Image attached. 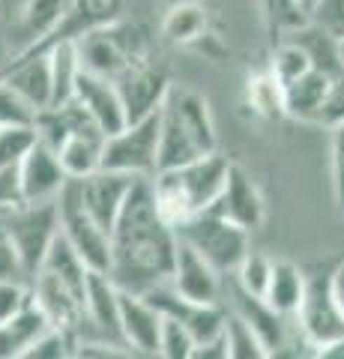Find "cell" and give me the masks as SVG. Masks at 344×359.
I'll return each mask as SVG.
<instances>
[{
    "instance_id": "28",
    "label": "cell",
    "mask_w": 344,
    "mask_h": 359,
    "mask_svg": "<svg viewBox=\"0 0 344 359\" xmlns=\"http://www.w3.org/2000/svg\"><path fill=\"white\" fill-rule=\"evenodd\" d=\"M263 4V13H266V25L275 33L273 39H291L294 33H299L303 27L312 25V15L305 13L296 0H261Z\"/></svg>"
},
{
    "instance_id": "11",
    "label": "cell",
    "mask_w": 344,
    "mask_h": 359,
    "mask_svg": "<svg viewBox=\"0 0 344 359\" xmlns=\"http://www.w3.org/2000/svg\"><path fill=\"white\" fill-rule=\"evenodd\" d=\"M138 180L141 177L108 171V168H99V171L75 180V189H78V201H81L84 212L108 233V237H111V228H114V222L120 216V207H123L129 189L135 186Z\"/></svg>"
},
{
    "instance_id": "21",
    "label": "cell",
    "mask_w": 344,
    "mask_h": 359,
    "mask_svg": "<svg viewBox=\"0 0 344 359\" xmlns=\"http://www.w3.org/2000/svg\"><path fill=\"white\" fill-rule=\"evenodd\" d=\"M48 332H51V323L30 302L25 311L13 314L9 320H0V359H21Z\"/></svg>"
},
{
    "instance_id": "19",
    "label": "cell",
    "mask_w": 344,
    "mask_h": 359,
    "mask_svg": "<svg viewBox=\"0 0 344 359\" xmlns=\"http://www.w3.org/2000/svg\"><path fill=\"white\" fill-rule=\"evenodd\" d=\"M228 294H231V311L240 314V318L246 320L254 332H258V339L266 344V351H270V353L284 351V347H287L284 320L287 318H282V314L275 311L263 297H252L242 287H237L234 282H231Z\"/></svg>"
},
{
    "instance_id": "9",
    "label": "cell",
    "mask_w": 344,
    "mask_h": 359,
    "mask_svg": "<svg viewBox=\"0 0 344 359\" xmlns=\"http://www.w3.org/2000/svg\"><path fill=\"white\" fill-rule=\"evenodd\" d=\"M294 320L308 347H320L344 339V318L336 306V297H332L329 276L305 278L303 299H299L294 311Z\"/></svg>"
},
{
    "instance_id": "4",
    "label": "cell",
    "mask_w": 344,
    "mask_h": 359,
    "mask_svg": "<svg viewBox=\"0 0 344 359\" xmlns=\"http://www.w3.org/2000/svg\"><path fill=\"white\" fill-rule=\"evenodd\" d=\"M75 39L78 63L84 72H93L108 81H117L132 66L147 63V48L144 39L135 36V30L126 25H96Z\"/></svg>"
},
{
    "instance_id": "27",
    "label": "cell",
    "mask_w": 344,
    "mask_h": 359,
    "mask_svg": "<svg viewBox=\"0 0 344 359\" xmlns=\"http://www.w3.org/2000/svg\"><path fill=\"white\" fill-rule=\"evenodd\" d=\"M165 39L174 45H195L207 33V13L198 4H180L174 6L165 18Z\"/></svg>"
},
{
    "instance_id": "48",
    "label": "cell",
    "mask_w": 344,
    "mask_h": 359,
    "mask_svg": "<svg viewBox=\"0 0 344 359\" xmlns=\"http://www.w3.org/2000/svg\"><path fill=\"white\" fill-rule=\"evenodd\" d=\"M6 237V233H4V222H0V240H4Z\"/></svg>"
},
{
    "instance_id": "7",
    "label": "cell",
    "mask_w": 344,
    "mask_h": 359,
    "mask_svg": "<svg viewBox=\"0 0 344 359\" xmlns=\"http://www.w3.org/2000/svg\"><path fill=\"white\" fill-rule=\"evenodd\" d=\"M54 204H57L60 237L72 245V252L81 257V264L90 269V273H108L111 269V237L84 212L75 180H66V186L60 189V195L54 198Z\"/></svg>"
},
{
    "instance_id": "34",
    "label": "cell",
    "mask_w": 344,
    "mask_h": 359,
    "mask_svg": "<svg viewBox=\"0 0 344 359\" xmlns=\"http://www.w3.org/2000/svg\"><path fill=\"white\" fill-rule=\"evenodd\" d=\"M192 335L183 330V323H177L171 318H165L162 323V341H159V359H188L192 356Z\"/></svg>"
},
{
    "instance_id": "18",
    "label": "cell",
    "mask_w": 344,
    "mask_h": 359,
    "mask_svg": "<svg viewBox=\"0 0 344 359\" xmlns=\"http://www.w3.org/2000/svg\"><path fill=\"white\" fill-rule=\"evenodd\" d=\"M114 87H117L120 99H123L129 123H135L141 117L153 114V111H159L165 93H168V81H165V75L153 69L150 63L132 66L126 75L117 78Z\"/></svg>"
},
{
    "instance_id": "5",
    "label": "cell",
    "mask_w": 344,
    "mask_h": 359,
    "mask_svg": "<svg viewBox=\"0 0 344 359\" xmlns=\"http://www.w3.org/2000/svg\"><path fill=\"white\" fill-rule=\"evenodd\" d=\"M4 222L6 243L13 245V252L21 264V273L27 278L36 273L42 257H46L48 245L57 237L60 224H57V204L46 201V204H25L18 210L0 212Z\"/></svg>"
},
{
    "instance_id": "15",
    "label": "cell",
    "mask_w": 344,
    "mask_h": 359,
    "mask_svg": "<svg viewBox=\"0 0 344 359\" xmlns=\"http://www.w3.org/2000/svg\"><path fill=\"white\" fill-rule=\"evenodd\" d=\"M120 344L138 356H156L162 341V323L165 318L150 306L141 294L120 290Z\"/></svg>"
},
{
    "instance_id": "29",
    "label": "cell",
    "mask_w": 344,
    "mask_h": 359,
    "mask_svg": "<svg viewBox=\"0 0 344 359\" xmlns=\"http://www.w3.org/2000/svg\"><path fill=\"white\" fill-rule=\"evenodd\" d=\"M308 69H315L308 54L303 51V45L294 42V39H284L275 45V54H273V63H270V72L279 78V84L287 87L291 81H296L299 75H305Z\"/></svg>"
},
{
    "instance_id": "14",
    "label": "cell",
    "mask_w": 344,
    "mask_h": 359,
    "mask_svg": "<svg viewBox=\"0 0 344 359\" xmlns=\"http://www.w3.org/2000/svg\"><path fill=\"white\" fill-rule=\"evenodd\" d=\"M213 212L225 216L228 222H234L237 228L249 231V233L258 231L266 219V201L261 195L258 183L234 162L228 168V183L221 189L219 201L213 204Z\"/></svg>"
},
{
    "instance_id": "25",
    "label": "cell",
    "mask_w": 344,
    "mask_h": 359,
    "mask_svg": "<svg viewBox=\"0 0 344 359\" xmlns=\"http://www.w3.org/2000/svg\"><path fill=\"white\" fill-rule=\"evenodd\" d=\"M246 99H249V108L258 117H263V120H282V117H287L284 114V87L279 84V78H275L270 69L249 75Z\"/></svg>"
},
{
    "instance_id": "17",
    "label": "cell",
    "mask_w": 344,
    "mask_h": 359,
    "mask_svg": "<svg viewBox=\"0 0 344 359\" xmlns=\"http://www.w3.org/2000/svg\"><path fill=\"white\" fill-rule=\"evenodd\" d=\"M21 171V192H25V204H46L60 195L66 186V171L60 168L57 156H54L46 144H33V150L18 162Z\"/></svg>"
},
{
    "instance_id": "47",
    "label": "cell",
    "mask_w": 344,
    "mask_h": 359,
    "mask_svg": "<svg viewBox=\"0 0 344 359\" xmlns=\"http://www.w3.org/2000/svg\"><path fill=\"white\" fill-rule=\"evenodd\" d=\"M9 0H0V25H4V9H6Z\"/></svg>"
},
{
    "instance_id": "23",
    "label": "cell",
    "mask_w": 344,
    "mask_h": 359,
    "mask_svg": "<svg viewBox=\"0 0 344 359\" xmlns=\"http://www.w3.org/2000/svg\"><path fill=\"white\" fill-rule=\"evenodd\" d=\"M48 66H51V105L48 108H60L72 99L75 78L81 72L72 36H60L48 45Z\"/></svg>"
},
{
    "instance_id": "10",
    "label": "cell",
    "mask_w": 344,
    "mask_h": 359,
    "mask_svg": "<svg viewBox=\"0 0 344 359\" xmlns=\"http://www.w3.org/2000/svg\"><path fill=\"white\" fill-rule=\"evenodd\" d=\"M75 6H78V0H25L18 18L6 30L15 57L33 48H46L54 39H60V27L75 13Z\"/></svg>"
},
{
    "instance_id": "44",
    "label": "cell",
    "mask_w": 344,
    "mask_h": 359,
    "mask_svg": "<svg viewBox=\"0 0 344 359\" xmlns=\"http://www.w3.org/2000/svg\"><path fill=\"white\" fill-rule=\"evenodd\" d=\"M13 57H15V54H13V45H9V39H6V27L0 25V72L6 69Z\"/></svg>"
},
{
    "instance_id": "46",
    "label": "cell",
    "mask_w": 344,
    "mask_h": 359,
    "mask_svg": "<svg viewBox=\"0 0 344 359\" xmlns=\"http://www.w3.org/2000/svg\"><path fill=\"white\" fill-rule=\"evenodd\" d=\"M338 66H341V75H344V36L338 39Z\"/></svg>"
},
{
    "instance_id": "8",
    "label": "cell",
    "mask_w": 344,
    "mask_h": 359,
    "mask_svg": "<svg viewBox=\"0 0 344 359\" xmlns=\"http://www.w3.org/2000/svg\"><path fill=\"white\" fill-rule=\"evenodd\" d=\"M99 168L132 177H153L159 168V111L129 123L117 135H108L102 144Z\"/></svg>"
},
{
    "instance_id": "41",
    "label": "cell",
    "mask_w": 344,
    "mask_h": 359,
    "mask_svg": "<svg viewBox=\"0 0 344 359\" xmlns=\"http://www.w3.org/2000/svg\"><path fill=\"white\" fill-rule=\"evenodd\" d=\"M188 359H228V351H225V339H213V341H204V344H195L192 347V356Z\"/></svg>"
},
{
    "instance_id": "20",
    "label": "cell",
    "mask_w": 344,
    "mask_h": 359,
    "mask_svg": "<svg viewBox=\"0 0 344 359\" xmlns=\"http://www.w3.org/2000/svg\"><path fill=\"white\" fill-rule=\"evenodd\" d=\"M120 287L108 273H87L84 290V320L105 335L108 341H120Z\"/></svg>"
},
{
    "instance_id": "30",
    "label": "cell",
    "mask_w": 344,
    "mask_h": 359,
    "mask_svg": "<svg viewBox=\"0 0 344 359\" xmlns=\"http://www.w3.org/2000/svg\"><path fill=\"white\" fill-rule=\"evenodd\" d=\"M270 273H273V261H270V257L249 249L246 257L240 261V266L234 269V285L242 287L252 297H263L266 285H270Z\"/></svg>"
},
{
    "instance_id": "24",
    "label": "cell",
    "mask_w": 344,
    "mask_h": 359,
    "mask_svg": "<svg viewBox=\"0 0 344 359\" xmlns=\"http://www.w3.org/2000/svg\"><path fill=\"white\" fill-rule=\"evenodd\" d=\"M303 287H305V276L299 273V266L291 261H273V273H270V285H266L263 299L282 314V318H294V311L303 299Z\"/></svg>"
},
{
    "instance_id": "22",
    "label": "cell",
    "mask_w": 344,
    "mask_h": 359,
    "mask_svg": "<svg viewBox=\"0 0 344 359\" xmlns=\"http://www.w3.org/2000/svg\"><path fill=\"white\" fill-rule=\"evenodd\" d=\"M329 84H332V75L320 69H308L305 75H299L296 81L284 87V114L315 123L320 114V105H324V99L329 93Z\"/></svg>"
},
{
    "instance_id": "36",
    "label": "cell",
    "mask_w": 344,
    "mask_h": 359,
    "mask_svg": "<svg viewBox=\"0 0 344 359\" xmlns=\"http://www.w3.org/2000/svg\"><path fill=\"white\" fill-rule=\"evenodd\" d=\"M312 25H317L332 39L344 36V0H320L312 13Z\"/></svg>"
},
{
    "instance_id": "2",
    "label": "cell",
    "mask_w": 344,
    "mask_h": 359,
    "mask_svg": "<svg viewBox=\"0 0 344 359\" xmlns=\"http://www.w3.org/2000/svg\"><path fill=\"white\" fill-rule=\"evenodd\" d=\"M231 162L221 153H209L180 168H165L150 177V192L156 212L165 224L177 231L188 219L213 210L221 189L228 183Z\"/></svg>"
},
{
    "instance_id": "43",
    "label": "cell",
    "mask_w": 344,
    "mask_h": 359,
    "mask_svg": "<svg viewBox=\"0 0 344 359\" xmlns=\"http://www.w3.org/2000/svg\"><path fill=\"white\" fill-rule=\"evenodd\" d=\"M305 359H344V339L341 341H332V344L312 347V353H308Z\"/></svg>"
},
{
    "instance_id": "37",
    "label": "cell",
    "mask_w": 344,
    "mask_h": 359,
    "mask_svg": "<svg viewBox=\"0 0 344 359\" xmlns=\"http://www.w3.org/2000/svg\"><path fill=\"white\" fill-rule=\"evenodd\" d=\"M25 207V192H21V171L18 165L0 168V212Z\"/></svg>"
},
{
    "instance_id": "39",
    "label": "cell",
    "mask_w": 344,
    "mask_h": 359,
    "mask_svg": "<svg viewBox=\"0 0 344 359\" xmlns=\"http://www.w3.org/2000/svg\"><path fill=\"white\" fill-rule=\"evenodd\" d=\"M0 278H27L25 273H21V264H18V257L13 252V245L6 243V237L0 240Z\"/></svg>"
},
{
    "instance_id": "32",
    "label": "cell",
    "mask_w": 344,
    "mask_h": 359,
    "mask_svg": "<svg viewBox=\"0 0 344 359\" xmlns=\"http://www.w3.org/2000/svg\"><path fill=\"white\" fill-rule=\"evenodd\" d=\"M36 144V129L33 126H4L0 129V168L18 165Z\"/></svg>"
},
{
    "instance_id": "12",
    "label": "cell",
    "mask_w": 344,
    "mask_h": 359,
    "mask_svg": "<svg viewBox=\"0 0 344 359\" xmlns=\"http://www.w3.org/2000/svg\"><path fill=\"white\" fill-rule=\"evenodd\" d=\"M168 285L186 302H195V306H216V302H221V290H225L219 269L209 261H204V257L180 237H177L174 269H171Z\"/></svg>"
},
{
    "instance_id": "45",
    "label": "cell",
    "mask_w": 344,
    "mask_h": 359,
    "mask_svg": "<svg viewBox=\"0 0 344 359\" xmlns=\"http://www.w3.org/2000/svg\"><path fill=\"white\" fill-rule=\"evenodd\" d=\"M296 4H299V6H303V9H305V13H308V15H312V13H315V6L320 4V0H296Z\"/></svg>"
},
{
    "instance_id": "16",
    "label": "cell",
    "mask_w": 344,
    "mask_h": 359,
    "mask_svg": "<svg viewBox=\"0 0 344 359\" xmlns=\"http://www.w3.org/2000/svg\"><path fill=\"white\" fill-rule=\"evenodd\" d=\"M0 81H6L18 96H25L36 111L51 105V66H48V45L46 48L25 51L9 60L0 72Z\"/></svg>"
},
{
    "instance_id": "26",
    "label": "cell",
    "mask_w": 344,
    "mask_h": 359,
    "mask_svg": "<svg viewBox=\"0 0 344 359\" xmlns=\"http://www.w3.org/2000/svg\"><path fill=\"white\" fill-rule=\"evenodd\" d=\"M221 339H225L228 359H270V351H266V344L258 339V332L231 309H225Z\"/></svg>"
},
{
    "instance_id": "3",
    "label": "cell",
    "mask_w": 344,
    "mask_h": 359,
    "mask_svg": "<svg viewBox=\"0 0 344 359\" xmlns=\"http://www.w3.org/2000/svg\"><path fill=\"white\" fill-rule=\"evenodd\" d=\"M216 153V126L209 105L195 90L168 84L159 105V168H180Z\"/></svg>"
},
{
    "instance_id": "13",
    "label": "cell",
    "mask_w": 344,
    "mask_h": 359,
    "mask_svg": "<svg viewBox=\"0 0 344 359\" xmlns=\"http://www.w3.org/2000/svg\"><path fill=\"white\" fill-rule=\"evenodd\" d=\"M72 102L84 108V114L96 123L99 132H102L105 138H108V135H117L120 129L129 126L123 99H120L114 81H108V78H99L93 72L81 69L78 78H75Z\"/></svg>"
},
{
    "instance_id": "1",
    "label": "cell",
    "mask_w": 344,
    "mask_h": 359,
    "mask_svg": "<svg viewBox=\"0 0 344 359\" xmlns=\"http://www.w3.org/2000/svg\"><path fill=\"white\" fill-rule=\"evenodd\" d=\"M177 233L156 212L150 177H141L120 207L111 228V282L129 294L165 285L174 269Z\"/></svg>"
},
{
    "instance_id": "42",
    "label": "cell",
    "mask_w": 344,
    "mask_h": 359,
    "mask_svg": "<svg viewBox=\"0 0 344 359\" xmlns=\"http://www.w3.org/2000/svg\"><path fill=\"white\" fill-rule=\"evenodd\" d=\"M329 287H332V297H336V306L344 318V261L336 266V273L329 276Z\"/></svg>"
},
{
    "instance_id": "33",
    "label": "cell",
    "mask_w": 344,
    "mask_h": 359,
    "mask_svg": "<svg viewBox=\"0 0 344 359\" xmlns=\"http://www.w3.org/2000/svg\"><path fill=\"white\" fill-rule=\"evenodd\" d=\"M33 302V290L27 278H0V320L25 311Z\"/></svg>"
},
{
    "instance_id": "49",
    "label": "cell",
    "mask_w": 344,
    "mask_h": 359,
    "mask_svg": "<svg viewBox=\"0 0 344 359\" xmlns=\"http://www.w3.org/2000/svg\"><path fill=\"white\" fill-rule=\"evenodd\" d=\"M141 359H159V356H141Z\"/></svg>"
},
{
    "instance_id": "38",
    "label": "cell",
    "mask_w": 344,
    "mask_h": 359,
    "mask_svg": "<svg viewBox=\"0 0 344 359\" xmlns=\"http://www.w3.org/2000/svg\"><path fill=\"white\" fill-rule=\"evenodd\" d=\"M315 123H326V126L336 129L338 123H344V75H336L329 84V93L320 105V114Z\"/></svg>"
},
{
    "instance_id": "40",
    "label": "cell",
    "mask_w": 344,
    "mask_h": 359,
    "mask_svg": "<svg viewBox=\"0 0 344 359\" xmlns=\"http://www.w3.org/2000/svg\"><path fill=\"white\" fill-rule=\"evenodd\" d=\"M81 4H84V13L90 15L96 25H108L111 13L117 9V0H81Z\"/></svg>"
},
{
    "instance_id": "6",
    "label": "cell",
    "mask_w": 344,
    "mask_h": 359,
    "mask_svg": "<svg viewBox=\"0 0 344 359\" xmlns=\"http://www.w3.org/2000/svg\"><path fill=\"white\" fill-rule=\"evenodd\" d=\"M174 233L192 245L204 261L213 264L221 276L234 273V269L240 266V261L246 257V252L252 249L249 231L237 228L234 222H228L225 216H219V212H213V210L188 219Z\"/></svg>"
},
{
    "instance_id": "35",
    "label": "cell",
    "mask_w": 344,
    "mask_h": 359,
    "mask_svg": "<svg viewBox=\"0 0 344 359\" xmlns=\"http://www.w3.org/2000/svg\"><path fill=\"white\" fill-rule=\"evenodd\" d=\"M69 359H141V356L120 341H87V344H72Z\"/></svg>"
},
{
    "instance_id": "31",
    "label": "cell",
    "mask_w": 344,
    "mask_h": 359,
    "mask_svg": "<svg viewBox=\"0 0 344 359\" xmlns=\"http://www.w3.org/2000/svg\"><path fill=\"white\" fill-rule=\"evenodd\" d=\"M39 111L25 96H18L6 81H0V129L4 126H33Z\"/></svg>"
}]
</instances>
